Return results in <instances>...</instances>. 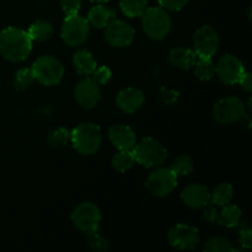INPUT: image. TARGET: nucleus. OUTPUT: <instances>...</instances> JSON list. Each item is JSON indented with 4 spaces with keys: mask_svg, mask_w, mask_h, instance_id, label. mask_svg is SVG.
<instances>
[{
    "mask_svg": "<svg viewBox=\"0 0 252 252\" xmlns=\"http://www.w3.org/2000/svg\"><path fill=\"white\" fill-rule=\"evenodd\" d=\"M32 51V39L25 30L6 27L0 33V53L10 62H22Z\"/></svg>",
    "mask_w": 252,
    "mask_h": 252,
    "instance_id": "1",
    "label": "nucleus"
},
{
    "mask_svg": "<svg viewBox=\"0 0 252 252\" xmlns=\"http://www.w3.org/2000/svg\"><path fill=\"white\" fill-rule=\"evenodd\" d=\"M70 142L80 155L90 157L96 154L102 143L101 128L91 122L81 123L71 132Z\"/></svg>",
    "mask_w": 252,
    "mask_h": 252,
    "instance_id": "2",
    "label": "nucleus"
},
{
    "mask_svg": "<svg viewBox=\"0 0 252 252\" xmlns=\"http://www.w3.org/2000/svg\"><path fill=\"white\" fill-rule=\"evenodd\" d=\"M132 152L135 161L148 169L162 166L167 159V152L164 145L154 138H144L139 143H135Z\"/></svg>",
    "mask_w": 252,
    "mask_h": 252,
    "instance_id": "3",
    "label": "nucleus"
},
{
    "mask_svg": "<svg viewBox=\"0 0 252 252\" xmlns=\"http://www.w3.org/2000/svg\"><path fill=\"white\" fill-rule=\"evenodd\" d=\"M142 27L149 38L161 41L171 30V17L164 7H147L142 15Z\"/></svg>",
    "mask_w": 252,
    "mask_h": 252,
    "instance_id": "4",
    "label": "nucleus"
},
{
    "mask_svg": "<svg viewBox=\"0 0 252 252\" xmlns=\"http://www.w3.org/2000/svg\"><path fill=\"white\" fill-rule=\"evenodd\" d=\"M34 80L41 85H58L64 76V66L61 62L52 56H42L34 61L31 66Z\"/></svg>",
    "mask_w": 252,
    "mask_h": 252,
    "instance_id": "5",
    "label": "nucleus"
},
{
    "mask_svg": "<svg viewBox=\"0 0 252 252\" xmlns=\"http://www.w3.org/2000/svg\"><path fill=\"white\" fill-rule=\"evenodd\" d=\"M90 34V24L79 14L68 15L62 25V39L68 46L76 47L83 44Z\"/></svg>",
    "mask_w": 252,
    "mask_h": 252,
    "instance_id": "6",
    "label": "nucleus"
},
{
    "mask_svg": "<svg viewBox=\"0 0 252 252\" xmlns=\"http://www.w3.org/2000/svg\"><path fill=\"white\" fill-rule=\"evenodd\" d=\"M246 108L243 100L236 96H228L214 105L212 116L214 121L220 125H229V123L238 122L245 117Z\"/></svg>",
    "mask_w": 252,
    "mask_h": 252,
    "instance_id": "7",
    "label": "nucleus"
},
{
    "mask_svg": "<svg viewBox=\"0 0 252 252\" xmlns=\"http://www.w3.org/2000/svg\"><path fill=\"white\" fill-rule=\"evenodd\" d=\"M177 176L170 167H157L145 181V187L155 197H166L176 189Z\"/></svg>",
    "mask_w": 252,
    "mask_h": 252,
    "instance_id": "8",
    "label": "nucleus"
},
{
    "mask_svg": "<svg viewBox=\"0 0 252 252\" xmlns=\"http://www.w3.org/2000/svg\"><path fill=\"white\" fill-rule=\"evenodd\" d=\"M70 218L76 229L83 233H89L100 226L101 212L96 204L84 202L75 207Z\"/></svg>",
    "mask_w": 252,
    "mask_h": 252,
    "instance_id": "9",
    "label": "nucleus"
},
{
    "mask_svg": "<svg viewBox=\"0 0 252 252\" xmlns=\"http://www.w3.org/2000/svg\"><path fill=\"white\" fill-rule=\"evenodd\" d=\"M219 48V36L213 27L204 25L193 37V51L198 58H212Z\"/></svg>",
    "mask_w": 252,
    "mask_h": 252,
    "instance_id": "10",
    "label": "nucleus"
},
{
    "mask_svg": "<svg viewBox=\"0 0 252 252\" xmlns=\"http://www.w3.org/2000/svg\"><path fill=\"white\" fill-rule=\"evenodd\" d=\"M169 244L179 250H193L201 241L198 229L187 224H176L167 233Z\"/></svg>",
    "mask_w": 252,
    "mask_h": 252,
    "instance_id": "11",
    "label": "nucleus"
},
{
    "mask_svg": "<svg viewBox=\"0 0 252 252\" xmlns=\"http://www.w3.org/2000/svg\"><path fill=\"white\" fill-rule=\"evenodd\" d=\"M134 36V29L122 20L113 19L105 27L106 42L116 48H126V47L130 46Z\"/></svg>",
    "mask_w": 252,
    "mask_h": 252,
    "instance_id": "12",
    "label": "nucleus"
},
{
    "mask_svg": "<svg viewBox=\"0 0 252 252\" xmlns=\"http://www.w3.org/2000/svg\"><path fill=\"white\" fill-rule=\"evenodd\" d=\"M214 70L219 80L223 81L226 85H234L239 83L241 75L245 71V68H244L243 62L238 57L233 54H225L219 59L218 64L214 65Z\"/></svg>",
    "mask_w": 252,
    "mask_h": 252,
    "instance_id": "13",
    "label": "nucleus"
},
{
    "mask_svg": "<svg viewBox=\"0 0 252 252\" xmlns=\"http://www.w3.org/2000/svg\"><path fill=\"white\" fill-rule=\"evenodd\" d=\"M74 97H75L78 105L86 110H91V108L96 107L101 100L100 86L93 78L85 76V79L79 81L78 85L75 86Z\"/></svg>",
    "mask_w": 252,
    "mask_h": 252,
    "instance_id": "14",
    "label": "nucleus"
},
{
    "mask_svg": "<svg viewBox=\"0 0 252 252\" xmlns=\"http://www.w3.org/2000/svg\"><path fill=\"white\" fill-rule=\"evenodd\" d=\"M181 199L185 206L192 209H203L212 204L211 192L204 185L191 184L181 192Z\"/></svg>",
    "mask_w": 252,
    "mask_h": 252,
    "instance_id": "15",
    "label": "nucleus"
},
{
    "mask_svg": "<svg viewBox=\"0 0 252 252\" xmlns=\"http://www.w3.org/2000/svg\"><path fill=\"white\" fill-rule=\"evenodd\" d=\"M118 108L126 113H134L144 103V94L137 88L123 89L118 93L116 98Z\"/></svg>",
    "mask_w": 252,
    "mask_h": 252,
    "instance_id": "16",
    "label": "nucleus"
},
{
    "mask_svg": "<svg viewBox=\"0 0 252 252\" xmlns=\"http://www.w3.org/2000/svg\"><path fill=\"white\" fill-rule=\"evenodd\" d=\"M108 138L118 150H132L137 143L134 130L126 125H116L111 127L108 130Z\"/></svg>",
    "mask_w": 252,
    "mask_h": 252,
    "instance_id": "17",
    "label": "nucleus"
},
{
    "mask_svg": "<svg viewBox=\"0 0 252 252\" xmlns=\"http://www.w3.org/2000/svg\"><path fill=\"white\" fill-rule=\"evenodd\" d=\"M197 58L193 49L186 48V47H176L170 51L169 59L170 63L177 69H182V70H187L191 69L196 63Z\"/></svg>",
    "mask_w": 252,
    "mask_h": 252,
    "instance_id": "18",
    "label": "nucleus"
},
{
    "mask_svg": "<svg viewBox=\"0 0 252 252\" xmlns=\"http://www.w3.org/2000/svg\"><path fill=\"white\" fill-rule=\"evenodd\" d=\"M113 19H116L115 10L105 6L103 4H98L91 7L86 20L90 26H94L95 29H105Z\"/></svg>",
    "mask_w": 252,
    "mask_h": 252,
    "instance_id": "19",
    "label": "nucleus"
},
{
    "mask_svg": "<svg viewBox=\"0 0 252 252\" xmlns=\"http://www.w3.org/2000/svg\"><path fill=\"white\" fill-rule=\"evenodd\" d=\"M73 63L79 75L83 76L93 75L95 69L97 68V63H96L93 53L89 52L88 49H80L76 52L73 57Z\"/></svg>",
    "mask_w": 252,
    "mask_h": 252,
    "instance_id": "20",
    "label": "nucleus"
},
{
    "mask_svg": "<svg viewBox=\"0 0 252 252\" xmlns=\"http://www.w3.org/2000/svg\"><path fill=\"white\" fill-rule=\"evenodd\" d=\"M27 33H29L30 38L32 41L44 42L52 38V36L54 33V29L51 22L46 21V20H37L36 22H33L30 26Z\"/></svg>",
    "mask_w": 252,
    "mask_h": 252,
    "instance_id": "21",
    "label": "nucleus"
},
{
    "mask_svg": "<svg viewBox=\"0 0 252 252\" xmlns=\"http://www.w3.org/2000/svg\"><path fill=\"white\" fill-rule=\"evenodd\" d=\"M241 220V211L238 206H234V204H226L223 206L221 212L218 213V219H217V223L220 224L221 226H225V228H235L239 224V221Z\"/></svg>",
    "mask_w": 252,
    "mask_h": 252,
    "instance_id": "22",
    "label": "nucleus"
},
{
    "mask_svg": "<svg viewBox=\"0 0 252 252\" xmlns=\"http://www.w3.org/2000/svg\"><path fill=\"white\" fill-rule=\"evenodd\" d=\"M234 197V189L228 182L219 184L214 189L213 193H211V202L216 206H226L233 201Z\"/></svg>",
    "mask_w": 252,
    "mask_h": 252,
    "instance_id": "23",
    "label": "nucleus"
},
{
    "mask_svg": "<svg viewBox=\"0 0 252 252\" xmlns=\"http://www.w3.org/2000/svg\"><path fill=\"white\" fill-rule=\"evenodd\" d=\"M120 7L128 17L142 16L148 7L147 0H120Z\"/></svg>",
    "mask_w": 252,
    "mask_h": 252,
    "instance_id": "24",
    "label": "nucleus"
},
{
    "mask_svg": "<svg viewBox=\"0 0 252 252\" xmlns=\"http://www.w3.org/2000/svg\"><path fill=\"white\" fill-rule=\"evenodd\" d=\"M135 159L132 150H120L112 158V166L117 171L126 172L134 165Z\"/></svg>",
    "mask_w": 252,
    "mask_h": 252,
    "instance_id": "25",
    "label": "nucleus"
},
{
    "mask_svg": "<svg viewBox=\"0 0 252 252\" xmlns=\"http://www.w3.org/2000/svg\"><path fill=\"white\" fill-rule=\"evenodd\" d=\"M194 75L202 81H207L213 78L216 74L214 70V64L211 58H197L194 63Z\"/></svg>",
    "mask_w": 252,
    "mask_h": 252,
    "instance_id": "26",
    "label": "nucleus"
},
{
    "mask_svg": "<svg viewBox=\"0 0 252 252\" xmlns=\"http://www.w3.org/2000/svg\"><path fill=\"white\" fill-rule=\"evenodd\" d=\"M170 169L176 174L177 177L187 176V175H189L194 170L193 160H192V158L189 155L182 154L174 160Z\"/></svg>",
    "mask_w": 252,
    "mask_h": 252,
    "instance_id": "27",
    "label": "nucleus"
},
{
    "mask_svg": "<svg viewBox=\"0 0 252 252\" xmlns=\"http://www.w3.org/2000/svg\"><path fill=\"white\" fill-rule=\"evenodd\" d=\"M204 251L207 252H230L234 251L233 244L230 240L223 236H216L206 241L203 246Z\"/></svg>",
    "mask_w": 252,
    "mask_h": 252,
    "instance_id": "28",
    "label": "nucleus"
},
{
    "mask_svg": "<svg viewBox=\"0 0 252 252\" xmlns=\"http://www.w3.org/2000/svg\"><path fill=\"white\" fill-rule=\"evenodd\" d=\"M86 241H88V245L94 251L105 252L108 250L107 238L105 235H102L98 229H95V230L86 233Z\"/></svg>",
    "mask_w": 252,
    "mask_h": 252,
    "instance_id": "29",
    "label": "nucleus"
},
{
    "mask_svg": "<svg viewBox=\"0 0 252 252\" xmlns=\"http://www.w3.org/2000/svg\"><path fill=\"white\" fill-rule=\"evenodd\" d=\"M71 132L64 127H58L48 134V143L53 148L64 147L70 142Z\"/></svg>",
    "mask_w": 252,
    "mask_h": 252,
    "instance_id": "30",
    "label": "nucleus"
},
{
    "mask_svg": "<svg viewBox=\"0 0 252 252\" xmlns=\"http://www.w3.org/2000/svg\"><path fill=\"white\" fill-rule=\"evenodd\" d=\"M33 80L34 78L31 68H22L15 73L14 88L19 91H24L30 88V85L33 83Z\"/></svg>",
    "mask_w": 252,
    "mask_h": 252,
    "instance_id": "31",
    "label": "nucleus"
},
{
    "mask_svg": "<svg viewBox=\"0 0 252 252\" xmlns=\"http://www.w3.org/2000/svg\"><path fill=\"white\" fill-rule=\"evenodd\" d=\"M111 76H112V71L110 70V68H107L106 65L100 66V68H96L95 71L93 73V79L100 85H105L110 81Z\"/></svg>",
    "mask_w": 252,
    "mask_h": 252,
    "instance_id": "32",
    "label": "nucleus"
},
{
    "mask_svg": "<svg viewBox=\"0 0 252 252\" xmlns=\"http://www.w3.org/2000/svg\"><path fill=\"white\" fill-rule=\"evenodd\" d=\"M160 6L164 7L165 10H171V11H179L184 9L189 0H158Z\"/></svg>",
    "mask_w": 252,
    "mask_h": 252,
    "instance_id": "33",
    "label": "nucleus"
},
{
    "mask_svg": "<svg viewBox=\"0 0 252 252\" xmlns=\"http://www.w3.org/2000/svg\"><path fill=\"white\" fill-rule=\"evenodd\" d=\"M61 5L66 16L68 15H75L80 10L81 0H62Z\"/></svg>",
    "mask_w": 252,
    "mask_h": 252,
    "instance_id": "34",
    "label": "nucleus"
},
{
    "mask_svg": "<svg viewBox=\"0 0 252 252\" xmlns=\"http://www.w3.org/2000/svg\"><path fill=\"white\" fill-rule=\"evenodd\" d=\"M160 100L166 105H174L179 100V93L175 90H170V89L161 88L160 89Z\"/></svg>",
    "mask_w": 252,
    "mask_h": 252,
    "instance_id": "35",
    "label": "nucleus"
},
{
    "mask_svg": "<svg viewBox=\"0 0 252 252\" xmlns=\"http://www.w3.org/2000/svg\"><path fill=\"white\" fill-rule=\"evenodd\" d=\"M239 234V244H240L243 250H250L252 245V230L246 229V230L240 231Z\"/></svg>",
    "mask_w": 252,
    "mask_h": 252,
    "instance_id": "36",
    "label": "nucleus"
},
{
    "mask_svg": "<svg viewBox=\"0 0 252 252\" xmlns=\"http://www.w3.org/2000/svg\"><path fill=\"white\" fill-rule=\"evenodd\" d=\"M203 209H204L203 218L206 219L207 221H209V223H217V219H218L219 212L217 211L214 207H212L211 204H209V206H207L206 208H203Z\"/></svg>",
    "mask_w": 252,
    "mask_h": 252,
    "instance_id": "37",
    "label": "nucleus"
},
{
    "mask_svg": "<svg viewBox=\"0 0 252 252\" xmlns=\"http://www.w3.org/2000/svg\"><path fill=\"white\" fill-rule=\"evenodd\" d=\"M241 85V88L244 89L245 91H248V93H251L252 90V85H251V74L248 73V71H244V74L241 75L240 80H239V83Z\"/></svg>",
    "mask_w": 252,
    "mask_h": 252,
    "instance_id": "38",
    "label": "nucleus"
},
{
    "mask_svg": "<svg viewBox=\"0 0 252 252\" xmlns=\"http://www.w3.org/2000/svg\"><path fill=\"white\" fill-rule=\"evenodd\" d=\"M93 2H98V4H105V2L110 1V0H90Z\"/></svg>",
    "mask_w": 252,
    "mask_h": 252,
    "instance_id": "39",
    "label": "nucleus"
}]
</instances>
